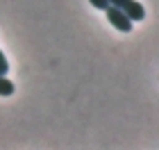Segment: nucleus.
Returning a JSON list of instances; mask_svg holds the SVG:
<instances>
[{"label":"nucleus","instance_id":"nucleus-2","mask_svg":"<svg viewBox=\"0 0 159 150\" xmlns=\"http://www.w3.org/2000/svg\"><path fill=\"white\" fill-rule=\"evenodd\" d=\"M105 11H107V18H109V23L116 27V30H120V32H129V30H132V20H129L125 14L118 9V7L109 5Z\"/></svg>","mask_w":159,"mask_h":150},{"label":"nucleus","instance_id":"nucleus-3","mask_svg":"<svg viewBox=\"0 0 159 150\" xmlns=\"http://www.w3.org/2000/svg\"><path fill=\"white\" fill-rule=\"evenodd\" d=\"M11 93H14V82L0 75V96H11Z\"/></svg>","mask_w":159,"mask_h":150},{"label":"nucleus","instance_id":"nucleus-5","mask_svg":"<svg viewBox=\"0 0 159 150\" xmlns=\"http://www.w3.org/2000/svg\"><path fill=\"white\" fill-rule=\"evenodd\" d=\"M89 2L93 5V7H96V9H107V7H109V0H89Z\"/></svg>","mask_w":159,"mask_h":150},{"label":"nucleus","instance_id":"nucleus-4","mask_svg":"<svg viewBox=\"0 0 159 150\" xmlns=\"http://www.w3.org/2000/svg\"><path fill=\"white\" fill-rule=\"evenodd\" d=\"M7 70H9V64H7V57L2 55V50H0V75H7Z\"/></svg>","mask_w":159,"mask_h":150},{"label":"nucleus","instance_id":"nucleus-1","mask_svg":"<svg viewBox=\"0 0 159 150\" xmlns=\"http://www.w3.org/2000/svg\"><path fill=\"white\" fill-rule=\"evenodd\" d=\"M109 5L118 7L129 20H143L146 18V9H143V5L136 2V0H109Z\"/></svg>","mask_w":159,"mask_h":150}]
</instances>
